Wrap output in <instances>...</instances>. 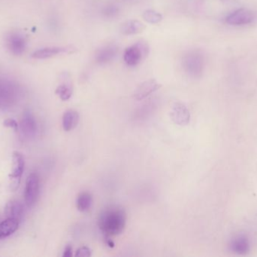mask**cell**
I'll return each instance as SVG.
<instances>
[{"label": "cell", "mask_w": 257, "mask_h": 257, "mask_svg": "<svg viewBox=\"0 0 257 257\" xmlns=\"http://www.w3.org/2000/svg\"><path fill=\"white\" fill-rule=\"evenodd\" d=\"M98 223L102 232L106 236L120 235L126 226V212L120 206H109L100 213Z\"/></svg>", "instance_id": "1"}, {"label": "cell", "mask_w": 257, "mask_h": 257, "mask_svg": "<svg viewBox=\"0 0 257 257\" xmlns=\"http://www.w3.org/2000/svg\"><path fill=\"white\" fill-rule=\"evenodd\" d=\"M182 66L190 76L193 78L201 76L205 66L203 53L199 50L189 51L183 56Z\"/></svg>", "instance_id": "2"}, {"label": "cell", "mask_w": 257, "mask_h": 257, "mask_svg": "<svg viewBox=\"0 0 257 257\" xmlns=\"http://www.w3.org/2000/svg\"><path fill=\"white\" fill-rule=\"evenodd\" d=\"M21 91L16 82L0 78V103L2 107H10L20 98Z\"/></svg>", "instance_id": "3"}, {"label": "cell", "mask_w": 257, "mask_h": 257, "mask_svg": "<svg viewBox=\"0 0 257 257\" xmlns=\"http://www.w3.org/2000/svg\"><path fill=\"white\" fill-rule=\"evenodd\" d=\"M149 47L145 42H139L126 48L123 54V60L129 66H136L148 56Z\"/></svg>", "instance_id": "4"}, {"label": "cell", "mask_w": 257, "mask_h": 257, "mask_svg": "<svg viewBox=\"0 0 257 257\" xmlns=\"http://www.w3.org/2000/svg\"><path fill=\"white\" fill-rule=\"evenodd\" d=\"M24 168L25 161L22 154L17 151L13 152L11 171L9 174V186L11 191L15 192L19 188Z\"/></svg>", "instance_id": "5"}, {"label": "cell", "mask_w": 257, "mask_h": 257, "mask_svg": "<svg viewBox=\"0 0 257 257\" xmlns=\"http://www.w3.org/2000/svg\"><path fill=\"white\" fill-rule=\"evenodd\" d=\"M40 181L36 173H31L27 177L24 189V202L28 207L35 205L39 197Z\"/></svg>", "instance_id": "6"}, {"label": "cell", "mask_w": 257, "mask_h": 257, "mask_svg": "<svg viewBox=\"0 0 257 257\" xmlns=\"http://www.w3.org/2000/svg\"><path fill=\"white\" fill-rule=\"evenodd\" d=\"M37 129V123L34 116L28 110L24 112L19 124V130L23 137L30 140L36 136Z\"/></svg>", "instance_id": "7"}, {"label": "cell", "mask_w": 257, "mask_h": 257, "mask_svg": "<svg viewBox=\"0 0 257 257\" xmlns=\"http://www.w3.org/2000/svg\"><path fill=\"white\" fill-rule=\"evenodd\" d=\"M255 17L256 14L254 11L248 8H240L227 16L226 21L230 25H248L255 20Z\"/></svg>", "instance_id": "8"}, {"label": "cell", "mask_w": 257, "mask_h": 257, "mask_svg": "<svg viewBox=\"0 0 257 257\" xmlns=\"http://www.w3.org/2000/svg\"><path fill=\"white\" fill-rule=\"evenodd\" d=\"M5 45L11 54L14 55H22L27 46L25 37L21 33L12 32L8 33L5 38Z\"/></svg>", "instance_id": "9"}, {"label": "cell", "mask_w": 257, "mask_h": 257, "mask_svg": "<svg viewBox=\"0 0 257 257\" xmlns=\"http://www.w3.org/2000/svg\"><path fill=\"white\" fill-rule=\"evenodd\" d=\"M171 119L178 126H187L190 120V111L182 103H175L171 111Z\"/></svg>", "instance_id": "10"}, {"label": "cell", "mask_w": 257, "mask_h": 257, "mask_svg": "<svg viewBox=\"0 0 257 257\" xmlns=\"http://www.w3.org/2000/svg\"><path fill=\"white\" fill-rule=\"evenodd\" d=\"M75 48L72 46H66V47H48L44 49H39L36 51L32 55V57L35 59L44 60L48 58H52L56 55L61 54H71L75 52Z\"/></svg>", "instance_id": "11"}, {"label": "cell", "mask_w": 257, "mask_h": 257, "mask_svg": "<svg viewBox=\"0 0 257 257\" xmlns=\"http://www.w3.org/2000/svg\"><path fill=\"white\" fill-rule=\"evenodd\" d=\"M162 87L156 79H148L145 82H142L136 88L134 92V97L137 101H142L148 96L154 93Z\"/></svg>", "instance_id": "12"}, {"label": "cell", "mask_w": 257, "mask_h": 257, "mask_svg": "<svg viewBox=\"0 0 257 257\" xmlns=\"http://www.w3.org/2000/svg\"><path fill=\"white\" fill-rule=\"evenodd\" d=\"M231 251L239 255H246L251 250L249 239L245 235H239L231 241L229 245Z\"/></svg>", "instance_id": "13"}, {"label": "cell", "mask_w": 257, "mask_h": 257, "mask_svg": "<svg viewBox=\"0 0 257 257\" xmlns=\"http://www.w3.org/2000/svg\"><path fill=\"white\" fill-rule=\"evenodd\" d=\"M118 53V49L114 45H107L97 50L96 60L100 64H107L114 60Z\"/></svg>", "instance_id": "14"}, {"label": "cell", "mask_w": 257, "mask_h": 257, "mask_svg": "<svg viewBox=\"0 0 257 257\" xmlns=\"http://www.w3.org/2000/svg\"><path fill=\"white\" fill-rule=\"evenodd\" d=\"M4 212L7 218L14 219L20 222L24 217V205L22 203H20L17 200H11L5 204Z\"/></svg>", "instance_id": "15"}, {"label": "cell", "mask_w": 257, "mask_h": 257, "mask_svg": "<svg viewBox=\"0 0 257 257\" xmlns=\"http://www.w3.org/2000/svg\"><path fill=\"white\" fill-rule=\"evenodd\" d=\"M79 120L80 116L78 112L74 110H67L62 116V128L65 131H71L77 127Z\"/></svg>", "instance_id": "16"}, {"label": "cell", "mask_w": 257, "mask_h": 257, "mask_svg": "<svg viewBox=\"0 0 257 257\" xmlns=\"http://www.w3.org/2000/svg\"><path fill=\"white\" fill-rule=\"evenodd\" d=\"M146 27L143 23L137 20H129L122 24L120 27V32L122 34L126 36L130 35L139 34L142 33L145 30Z\"/></svg>", "instance_id": "17"}, {"label": "cell", "mask_w": 257, "mask_h": 257, "mask_svg": "<svg viewBox=\"0 0 257 257\" xmlns=\"http://www.w3.org/2000/svg\"><path fill=\"white\" fill-rule=\"evenodd\" d=\"M20 222L7 218L0 223V240L8 238L18 229Z\"/></svg>", "instance_id": "18"}, {"label": "cell", "mask_w": 257, "mask_h": 257, "mask_svg": "<svg viewBox=\"0 0 257 257\" xmlns=\"http://www.w3.org/2000/svg\"><path fill=\"white\" fill-rule=\"evenodd\" d=\"M93 204V197L89 193H82L77 198V208L79 211L86 212L91 209Z\"/></svg>", "instance_id": "19"}, {"label": "cell", "mask_w": 257, "mask_h": 257, "mask_svg": "<svg viewBox=\"0 0 257 257\" xmlns=\"http://www.w3.org/2000/svg\"><path fill=\"white\" fill-rule=\"evenodd\" d=\"M55 92L62 101H66L72 97L73 94V88L72 84L62 83L56 88Z\"/></svg>", "instance_id": "20"}, {"label": "cell", "mask_w": 257, "mask_h": 257, "mask_svg": "<svg viewBox=\"0 0 257 257\" xmlns=\"http://www.w3.org/2000/svg\"><path fill=\"white\" fill-rule=\"evenodd\" d=\"M142 17L146 22L151 24H157L162 21V14L153 9H148L144 11Z\"/></svg>", "instance_id": "21"}, {"label": "cell", "mask_w": 257, "mask_h": 257, "mask_svg": "<svg viewBox=\"0 0 257 257\" xmlns=\"http://www.w3.org/2000/svg\"><path fill=\"white\" fill-rule=\"evenodd\" d=\"M3 126L8 128L13 129L15 131L19 130V124L16 120H13V119H7V120H4Z\"/></svg>", "instance_id": "22"}, {"label": "cell", "mask_w": 257, "mask_h": 257, "mask_svg": "<svg viewBox=\"0 0 257 257\" xmlns=\"http://www.w3.org/2000/svg\"><path fill=\"white\" fill-rule=\"evenodd\" d=\"M76 257H91V250L88 247H81L77 251Z\"/></svg>", "instance_id": "23"}, {"label": "cell", "mask_w": 257, "mask_h": 257, "mask_svg": "<svg viewBox=\"0 0 257 257\" xmlns=\"http://www.w3.org/2000/svg\"><path fill=\"white\" fill-rule=\"evenodd\" d=\"M117 12V9L115 7H108L104 11V14L108 16H111L112 14H115Z\"/></svg>", "instance_id": "24"}, {"label": "cell", "mask_w": 257, "mask_h": 257, "mask_svg": "<svg viewBox=\"0 0 257 257\" xmlns=\"http://www.w3.org/2000/svg\"><path fill=\"white\" fill-rule=\"evenodd\" d=\"M72 255H73V254H72V247L68 245V246L65 248V250H64L63 255L62 256L66 257H72Z\"/></svg>", "instance_id": "25"}, {"label": "cell", "mask_w": 257, "mask_h": 257, "mask_svg": "<svg viewBox=\"0 0 257 257\" xmlns=\"http://www.w3.org/2000/svg\"><path fill=\"white\" fill-rule=\"evenodd\" d=\"M2 108V105H1V103H0V109Z\"/></svg>", "instance_id": "26"}]
</instances>
